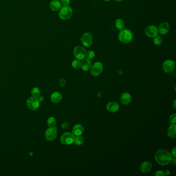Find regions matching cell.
Segmentation results:
<instances>
[{
	"mask_svg": "<svg viewBox=\"0 0 176 176\" xmlns=\"http://www.w3.org/2000/svg\"><path fill=\"white\" fill-rule=\"evenodd\" d=\"M154 158L156 162L162 166H165L171 162V154L165 149H160L156 152Z\"/></svg>",
	"mask_w": 176,
	"mask_h": 176,
	"instance_id": "obj_1",
	"label": "cell"
},
{
	"mask_svg": "<svg viewBox=\"0 0 176 176\" xmlns=\"http://www.w3.org/2000/svg\"><path fill=\"white\" fill-rule=\"evenodd\" d=\"M134 38L133 33L130 30L123 29L120 31L118 34V39L121 43H129L133 41Z\"/></svg>",
	"mask_w": 176,
	"mask_h": 176,
	"instance_id": "obj_2",
	"label": "cell"
},
{
	"mask_svg": "<svg viewBox=\"0 0 176 176\" xmlns=\"http://www.w3.org/2000/svg\"><path fill=\"white\" fill-rule=\"evenodd\" d=\"M73 10L69 5L64 6L59 9V17L63 20L69 19L72 16Z\"/></svg>",
	"mask_w": 176,
	"mask_h": 176,
	"instance_id": "obj_3",
	"label": "cell"
},
{
	"mask_svg": "<svg viewBox=\"0 0 176 176\" xmlns=\"http://www.w3.org/2000/svg\"><path fill=\"white\" fill-rule=\"evenodd\" d=\"M103 69V64L100 61H97L91 65L90 69V73L93 76L97 77L101 74Z\"/></svg>",
	"mask_w": 176,
	"mask_h": 176,
	"instance_id": "obj_4",
	"label": "cell"
},
{
	"mask_svg": "<svg viewBox=\"0 0 176 176\" xmlns=\"http://www.w3.org/2000/svg\"><path fill=\"white\" fill-rule=\"evenodd\" d=\"M75 138V135L73 133L66 132L61 135L60 140L62 144L69 145L73 142Z\"/></svg>",
	"mask_w": 176,
	"mask_h": 176,
	"instance_id": "obj_5",
	"label": "cell"
},
{
	"mask_svg": "<svg viewBox=\"0 0 176 176\" xmlns=\"http://www.w3.org/2000/svg\"><path fill=\"white\" fill-rule=\"evenodd\" d=\"M86 51L84 47L81 46H77L73 50V55L77 59L82 60L86 57Z\"/></svg>",
	"mask_w": 176,
	"mask_h": 176,
	"instance_id": "obj_6",
	"label": "cell"
},
{
	"mask_svg": "<svg viewBox=\"0 0 176 176\" xmlns=\"http://www.w3.org/2000/svg\"><path fill=\"white\" fill-rule=\"evenodd\" d=\"M28 108L32 111H36L38 109L40 102L36 97H32L29 98L27 101Z\"/></svg>",
	"mask_w": 176,
	"mask_h": 176,
	"instance_id": "obj_7",
	"label": "cell"
},
{
	"mask_svg": "<svg viewBox=\"0 0 176 176\" xmlns=\"http://www.w3.org/2000/svg\"><path fill=\"white\" fill-rule=\"evenodd\" d=\"M145 34L149 38H154L158 36L159 34L158 29L156 26L150 25L146 27L145 29Z\"/></svg>",
	"mask_w": 176,
	"mask_h": 176,
	"instance_id": "obj_8",
	"label": "cell"
},
{
	"mask_svg": "<svg viewBox=\"0 0 176 176\" xmlns=\"http://www.w3.org/2000/svg\"><path fill=\"white\" fill-rule=\"evenodd\" d=\"M57 126L51 127L47 129L45 132V138L46 140L49 141H53L55 140L57 138Z\"/></svg>",
	"mask_w": 176,
	"mask_h": 176,
	"instance_id": "obj_9",
	"label": "cell"
},
{
	"mask_svg": "<svg viewBox=\"0 0 176 176\" xmlns=\"http://www.w3.org/2000/svg\"><path fill=\"white\" fill-rule=\"evenodd\" d=\"M175 67V62L171 59H167L164 61L162 65V69L165 73H170L173 71Z\"/></svg>",
	"mask_w": 176,
	"mask_h": 176,
	"instance_id": "obj_10",
	"label": "cell"
},
{
	"mask_svg": "<svg viewBox=\"0 0 176 176\" xmlns=\"http://www.w3.org/2000/svg\"><path fill=\"white\" fill-rule=\"evenodd\" d=\"M93 36L90 33H85L82 37L81 43L85 47H89L93 45Z\"/></svg>",
	"mask_w": 176,
	"mask_h": 176,
	"instance_id": "obj_11",
	"label": "cell"
},
{
	"mask_svg": "<svg viewBox=\"0 0 176 176\" xmlns=\"http://www.w3.org/2000/svg\"><path fill=\"white\" fill-rule=\"evenodd\" d=\"M158 29L159 33H160L161 35H165L167 34L170 29L169 23L167 22H163L161 23L159 26Z\"/></svg>",
	"mask_w": 176,
	"mask_h": 176,
	"instance_id": "obj_12",
	"label": "cell"
},
{
	"mask_svg": "<svg viewBox=\"0 0 176 176\" xmlns=\"http://www.w3.org/2000/svg\"><path fill=\"white\" fill-rule=\"evenodd\" d=\"M108 111L111 113H115L119 111V105L116 102H111L106 105Z\"/></svg>",
	"mask_w": 176,
	"mask_h": 176,
	"instance_id": "obj_13",
	"label": "cell"
},
{
	"mask_svg": "<svg viewBox=\"0 0 176 176\" xmlns=\"http://www.w3.org/2000/svg\"><path fill=\"white\" fill-rule=\"evenodd\" d=\"M91 65H92V64H91V61L87 58L86 59L85 58L82 60L80 67L84 71H88L89 70H90Z\"/></svg>",
	"mask_w": 176,
	"mask_h": 176,
	"instance_id": "obj_14",
	"label": "cell"
},
{
	"mask_svg": "<svg viewBox=\"0 0 176 176\" xmlns=\"http://www.w3.org/2000/svg\"><path fill=\"white\" fill-rule=\"evenodd\" d=\"M152 167V165L150 162L145 161L140 165V171L143 173H148L151 170Z\"/></svg>",
	"mask_w": 176,
	"mask_h": 176,
	"instance_id": "obj_15",
	"label": "cell"
},
{
	"mask_svg": "<svg viewBox=\"0 0 176 176\" xmlns=\"http://www.w3.org/2000/svg\"><path fill=\"white\" fill-rule=\"evenodd\" d=\"M132 96L129 93H124L120 96V101L124 105H128L131 101Z\"/></svg>",
	"mask_w": 176,
	"mask_h": 176,
	"instance_id": "obj_16",
	"label": "cell"
},
{
	"mask_svg": "<svg viewBox=\"0 0 176 176\" xmlns=\"http://www.w3.org/2000/svg\"><path fill=\"white\" fill-rule=\"evenodd\" d=\"M84 128L81 124L75 125L72 129V133L75 136L81 135L83 133Z\"/></svg>",
	"mask_w": 176,
	"mask_h": 176,
	"instance_id": "obj_17",
	"label": "cell"
},
{
	"mask_svg": "<svg viewBox=\"0 0 176 176\" xmlns=\"http://www.w3.org/2000/svg\"><path fill=\"white\" fill-rule=\"evenodd\" d=\"M50 98L52 102H53L54 103H57L61 101L62 99V95L61 93L55 91L52 93L50 96Z\"/></svg>",
	"mask_w": 176,
	"mask_h": 176,
	"instance_id": "obj_18",
	"label": "cell"
},
{
	"mask_svg": "<svg viewBox=\"0 0 176 176\" xmlns=\"http://www.w3.org/2000/svg\"><path fill=\"white\" fill-rule=\"evenodd\" d=\"M50 7L53 11H58L61 8V3L59 0H52L50 3Z\"/></svg>",
	"mask_w": 176,
	"mask_h": 176,
	"instance_id": "obj_19",
	"label": "cell"
},
{
	"mask_svg": "<svg viewBox=\"0 0 176 176\" xmlns=\"http://www.w3.org/2000/svg\"><path fill=\"white\" fill-rule=\"evenodd\" d=\"M167 135L169 138L175 139L176 138V124H171L168 130H167Z\"/></svg>",
	"mask_w": 176,
	"mask_h": 176,
	"instance_id": "obj_20",
	"label": "cell"
},
{
	"mask_svg": "<svg viewBox=\"0 0 176 176\" xmlns=\"http://www.w3.org/2000/svg\"><path fill=\"white\" fill-rule=\"evenodd\" d=\"M115 25L116 27L119 31L124 29V21L122 19H120V18L117 19L115 21Z\"/></svg>",
	"mask_w": 176,
	"mask_h": 176,
	"instance_id": "obj_21",
	"label": "cell"
},
{
	"mask_svg": "<svg viewBox=\"0 0 176 176\" xmlns=\"http://www.w3.org/2000/svg\"><path fill=\"white\" fill-rule=\"evenodd\" d=\"M73 143L77 146H80L83 144L84 139L81 135L77 136L75 138Z\"/></svg>",
	"mask_w": 176,
	"mask_h": 176,
	"instance_id": "obj_22",
	"label": "cell"
},
{
	"mask_svg": "<svg viewBox=\"0 0 176 176\" xmlns=\"http://www.w3.org/2000/svg\"><path fill=\"white\" fill-rule=\"evenodd\" d=\"M56 119L54 117H51L49 118L47 120V124L48 126L49 127H54L55 126V124H56Z\"/></svg>",
	"mask_w": 176,
	"mask_h": 176,
	"instance_id": "obj_23",
	"label": "cell"
},
{
	"mask_svg": "<svg viewBox=\"0 0 176 176\" xmlns=\"http://www.w3.org/2000/svg\"><path fill=\"white\" fill-rule=\"evenodd\" d=\"M154 45H160L162 44L163 39L161 36H156L154 37Z\"/></svg>",
	"mask_w": 176,
	"mask_h": 176,
	"instance_id": "obj_24",
	"label": "cell"
},
{
	"mask_svg": "<svg viewBox=\"0 0 176 176\" xmlns=\"http://www.w3.org/2000/svg\"><path fill=\"white\" fill-rule=\"evenodd\" d=\"M41 90L37 87L33 88L31 91V94L33 96V97H36V98L41 95Z\"/></svg>",
	"mask_w": 176,
	"mask_h": 176,
	"instance_id": "obj_25",
	"label": "cell"
},
{
	"mask_svg": "<svg viewBox=\"0 0 176 176\" xmlns=\"http://www.w3.org/2000/svg\"><path fill=\"white\" fill-rule=\"evenodd\" d=\"M81 66V62L80 61L79 59H75L72 62V66L73 68L75 69H78L80 68Z\"/></svg>",
	"mask_w": 176,
	"mask_h": 176,
	"instance_id": "obj_26",
	"label": "cell"
},
{
	"mask_svg": "<svg viewBox=\"0 0 176 176\" xmlns=\"http://www.w3.org/2000/svg\"><path fill=\"white\" fill-rule=\"evenodd\" d=\"M95 57V53L94 51L90 50L86 53V57L87 59L91 60L94 59Z\"/></svg>",
	"mask_w": 176,
	"mask_h": 176,
	"instance_id": "obj_27",
	"label": "cell"
},
{
	"mask_svg": "<svg viewBox=\"0 0 176 176\" xmlns=\"http://www.w3.org/2000/svg\"><path fill=\"white\" fill-rule=\"evenodd\" d=\"M170 122L171 124H176V114H173L170 115Z\"/></svg>",
	"mask_w": 176,
	"mask_h": 176,
	"instance_id": "obj_28",
	"label": "cell"
},
{
	"mask_svg": "<svg viewBox=\"0 0 176 176\" xmlns=\"http://www.w3.org/2000/svg\"><path fill=\"white\" fill-rule=\"evenodd\" d=\"M154 175L156 176H165V173L162 170H158L156 172Z\"/></svg>",
	"mask_w": 176,
	"mask_h": 176,
	"instance_id": "obj_29",
	"label": "cell"
},
{
	"mask_svg": "<svg viewBox=\"0 0 176 176\" xmlns=\"http://www.w3.org/2000/svg\"><path fill=\"white\" fill-rule=\"evenodd\" d=\"M69 128V124L67 122H64L63 124H61V128L64 130L68 129Z\"/></svg>",
	"mask_w": 176,
	"mask_h": 176,
	"instance_id": "obj_30",
	"label": "cell"
},
{
	"mask_svg": "<svg viewBox=\"0 0 176 176\" xmlns=\"http://www.w3.org/2000/svg\"><path fill=\"white\" fill-rule=\"evenodd\" d=\"M59 84L60 86H61V87H64L66 84V82L65 80L64 79H61L59 80Z\"/></svg>",
	"mask_w": 176,
	"mask_h": 176,
	"instance_id": "obj_31",
	"label": "cell"
},
{
	"mask_svg": "<svg viewBox=\"0 0 176 176\" xmlns=\"http://www.w3.org/2000/svg\"><path fill=\"white\" fill-rule=\"evenodd\" d=\"M61 4L64 5V6L69 5L70 3V0H61Z\"/></svg>",
	"mask_w": 176,
	"mask_h": 176,
	"instance_id": "obj_32",
	"label": "cell"
},
{
	"mask_svg": "<svg viewBox=\"0 0 176 176\" xmlns=\"http://www.w3.org/2000/svg\"><path fill=\"white\" fill-rule=\"evenodd\" d=\"M173 157H176V147H174L173 149H172V152H171Z\"/></svg>",
	"mask_w": 176,
	"mask_h": 176,
	"instance_id": "obj_33",
	"label": "cell"
},
{
	"mask_svg": "<svg viewBox=\"0 0 176 176\" xmlns=\"http://www.w3.org/2000/svg\"><path fill=\"white\" fill-rule=\"evenodd\" d=\"M37 99L38 100L39 102H40V103H41V102H43V100H44V98H43V96H38V97H37Z\"/></svg>",
	"mask_w": 176,
	"mask_h": 176,
	"instance_id": "obj_34",
	"label": "cell"
},
{
	"mask_svg": "<svg viewBox=\"0 0 176 176\" xmlns=\"http://www.w3.org/2000/svg\"><path fill=\"white\" fill-rule=\"evenodd\" d=\"M176 157H173L172 156V160H171V162H172L173 164H174V165H176Z\"/></svg>",
	"mask_w": 176,
	"mask_h": 176,
	"instance_id": "obj_35",
	"label": "cell"
},
{
	"mask_svg": "<svg viewBox=\"0 0 176 176\" xmlns=\"http://www.w3.org/2000/svg\"><path fill=\"white\" fill-rule=\"evenodd\" d=\"M176 100H175L173 102V108H174L175 109H176Z\"/></svg>",
	"mask_w": 176,
	"mask_h": 176,
	"instance_id": "obj_36",
	"label": "cell"
},
{
	"mask_svg": "<svg viewBox=\"0 0 176 176\" xmlns=\"http://www.w3.org/2000/svg\"><path fill=\"white\" fill-rule=\"evenodd\" d=\"M165 173V176H166V175H168L170 174V172H169V170H166V172H164Z\"/></svg>",
	"mask_w": 176,
	"mask_h": 176,
	"instance_id": "obj_37",
	"label": "cell"
},
{
	"mask_svg": "<svg viewBox=\"0 0 176 176\" xmlns=\"http://www.w3.org/2000/svg\"><path fill=\"white\" fill-rule=\"evenodd\" d=\"M116 2H122L124 0H115Z\"/></svg>",
	"mask_w": 176,
	"mask_h": 176,
	"instance_id": "obj_38",
	"label": "cell"
},
{
	"mask_svg": "<svg viewBox=\"0 0 176 176\" xmlns=\"http://www.w3.org/2000/svg\"><path fill=\"white\" fill-rule=\"evenodd\" d=\"M105 1H106V2H108V1H111V0H104Z\"/></svg>",
	"mask_w": 176,
	"mask_h": 176,
	"instance_id": "obj_39",
	"label": "cell"
}]
</instances>
